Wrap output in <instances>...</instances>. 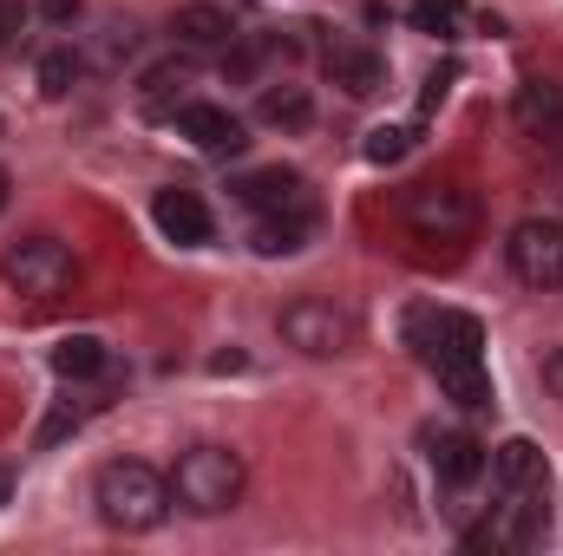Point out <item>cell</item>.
I'll return each mask as SVG.
<instances>
[{"mask_svg": "<svg viewBox=\"0 0 563 556\" xmlns=\"http://www.w3.org/2000/svg\"><path fill=\"white\" fill-rule=\"evenodd\" d=\"M367 157H374V164H400V157H407V132H400V125L367 132Z\"/></svg>", "mask_w": 563, "mask_h": 556, "instance_id": "7402d4cb", "label": "cell"}, {"mask_svg": "<svg viewBox=\"0 0 563 556\" xmlns=\"http://www.w3.org/2000/svg\"><path fill=\"white\" fill-rule=\"evenodd\" d=\"M282 341L295 354H308V360H334V354H347L361 341V314L347 301H334V294H295L282 308Z\"/></svg>", "mask_w": 563, "mask_h": 556, "instance_id": "277c9868", "label": "cell"}, {"mask_svg": "<svg viewBox=\"0 0 563 556\" xmlns=\"http://www.w3.org/2000/svg\"><path fill=\"white\" fill-rule=\"evenodd\" d=\"M243 491H250V465H243L236 445H190V452L177 458V471H170V498H177L184 511H197V518L236 511Z\"/></svg>", "mask_w": 563, "mask_h": 556, "instance_id": "3957f363", "label": "cell"}, {"mask_svg": "<svg viewBox=\"0 0 563 556\" xmlns=\"http://www.w3.org/2000/svg\"><path fill=\"white\" fill-rule=\"evenodd\" d=\"M151 216H157V230H164L177 249L210 243V210H203V197H197V190H184V184H164V190L151 197Z\"/></svg>", "mask_w": 563, "mask_h": 556, "instance_id": "8fae6325", "label": "cell"}, {"mask_svg": "<svg viewBox=\"0 0 563 556\" xmlns=\"http://www.w3.org/2000/svg\"><path fill=\"white\" fill-rule=\"evenodd\" d=\"M53 374H59V380H92V374H106V341H99V334H66V341L53 347Z\"/></svg>", "mask_w": 563, "mask_h": 556, "instance_id": "d6986e66", "label": "cell"}, {"mask_svg": "<svg viewBox=\"0 0 563 556\" xmlns=\"http://www.w3.org/2000/svg\"><path fill=\"white\" fill-rule=\"evenodd\" d=\"M79 419H86V407H73V400H59V413H53L46 425H40V445H59L66 432H79Z\"/></svg>", "mask_w": 563, "mask_h": 556, "instance_id": "603a6c76", "label": "cell"}, {"mask_svg": "<svg viewBox=\"0 0 563 556\" xmlns=\"http://www.w3.org/2000/svg\"><path fill=\"white\" fill-rule=\"evenodd\" d=\"M92 504H99V518L112 524V531H125V537H139V531H157L164 518H170V478H157L144 458H112V465H99V478H92Z\"/></svg>", "mask_w": 563, "mask_h": 556, "instance_id": "7a4b0ae2", "label": "cell"}, {"mask_svg": "<svg viewBox=\"0 0 563 556\" xmlns=\"http://www.w3.org/2000/svg\"><path fill=\"white\" fill-rule=\"evenodd\" d=\"M170 33L184 40V46H197V53H230L236 46V20L223 13V7H210V0H190V7H177L170 13Z\"/></svg>", "mask_w": 563, "mask_h": 556, "instance_id": "5bb4252c", "label": "cell"}, {"mask_svg": "<svg viewBox=\"0 0 563 556\" xmlns=\"http://www.w3.org/2000/svg\"><path fill=\"white\" fill-rule=\"evenodd\" d=\"M426 452H432L439 485H472L485 471V445L472 432H426Z\"/></svg>", "mask_w": 563, "mask_h": 556, "instance_id": "9a60e30c", "label": "cell"}, {"mask_svg": "<svg viewBox=\"0 0 563 556\" xmlns=\"http://www.w3.org/2000/svg\"><path fill=\"white\" fill-rule=\"evenodd\" d=\"M20 26H26V0H0V53L20 40Z\"/></svg>", "mask_w": 563, "mask_h": 556, "instance_id": "cb8c5ba5", "label": "cell"}, {"mask_svg": "<svg viewBox=\"0 0 563 556\" xmlns=\"http://www.w3.org/2000/svg\"><path fill=\"white\" fill-rule=\"evenodd\" d=\"M236 197H243L250 210H288V203H301V177L282 170V164H269V170H250V177L236 184Z\"/></svg>", "mask_w": 563, "mask_h": 556, "instance_id": "ac0fdd59", "label": "cell"}, {"mask_svg": "<svg viewBox=\"0 0 563 556\" xmlns=\"http://www.w3.org/2000/svg\"><path fill=\"white\" fill-rule=\"evenodd\" d=\"M505 256H511V276L525 281V288L558 294L563 288V223L558 216H525V223L511 230Z\"/></svg>", "mask_w": 563, "mask_h": 556, "instance_id": "52a82bcc", "label": "cell"}, {"mask_svg": "<svg viewBox=\"0 0 563 556\" xmlns=\"http://www.w3.org/2000/svg\"><path fill=\"white\" fill-rule=\"evenodd\" d=\"M400 216L420 243H465L478 230V197L465 184H413Z\"/></svg>", "mask_w": 563, "mask_h": 556, "instance_id": "5b68a950", "label": "cell"}, {"mask_svg": "<svg viewBox=\"0 0 563 556\" xmlns=\"http://www.w3.org/2000/svg\"><path fill=\"white\" fill-rule=\"evenodd\" d=\"M407 341L420 347V360L439 374L445 400H459L465 413L492 407V380H485V327L459 308H413L407 314Z\"/></svg>", "mask_w": 563, "mask_h": 556, "instance_id": "6da1fadb", "label": "cell"}, {"mask_svg": "<svg viewBox=\"0 0 563 556\" xmlns=\"http://www.w3.org/2000/svg\"><path fill=\"white\" fill-rule=\"evenodd\" d=\"M73 79H79V59H73L66 46H53V53L40 59V92H46V99H66Z\"/></svg>", "mask_w": 563, "mask_h": 556, "instance_id": "ffe728a7", "label": "cell"}, {"mask_svg": "<svg viewBox=\"0 0 563 556\" xmlns=\"http://www.w3.org/2000/svg\"><path fill=\"white\" fill-rule=\"evenodd\" d=\"M0 276L13 281L20 294H33V301H53V294H66L73 288V249L59 243V236H20L13 249H7V263H0Z\"/></svg>", "mask_w": 563, "mask_h": 556, "instance_id": "8992f818", "label": "cell"}, {"mask_svg": "<svg viewBox=\"0 0 563 556\" xmlns=\"http://www.w3.org/2000/svg\"><path fill=\"white\" fill-rule=\"evenodd\" d=\"M459 20H465V0H413L420 33H459Z\"/></svg>", "mask_w": 563, "mask_h": 556, "instance_id": "44dd1931", "label": "cell"}, {"mask_svg": "<svg viewBox=\"0 0 563 556\" xmlns=\"http://www.w3.org/2000/svg\"><path fill=\"white\" fill-rule=\"evenodd\" d=\"M73 13H79V0H46V20H59V26H66Z\"/></svg>", "mask_w": 563, "mask_h": 556, "instance_id": "484cf974", "label": "cell"}, {"mask_svg": "<svg viewBox=\"0 0 563 556\" xmlns=\"http://www.w3.org/2000/svg\"><path fill=\"white\" fill-rule=\"evenodd\" d=\"M256 256H295L301 243H308V203H288V210H263V223H256Z\"/></svg>", "mask_w": 563, "mask_h": 556, "instance_id": "2e32d148", "label": "cell"}, {"mask_svg": "<svg viewBox=\"0 0 563 556\" xmlns=\"http://www.w3.org/2000/svg\"><path fill=\"white\" fill-rule=\"evenodd\" d=\"M485 471H492V491H498V498L551 491V465H544V452H538L531 438H505V445L485 458Z\"/></svg>", "mask_w": 563, "mask_h": 556, "instance_id": "ba28073f", "label": "cell"}, {"mask_svg": "<svg viewBox=\"0 0 563 556\" xmlns=\"http://www.w3.org/2000/svg\"><path fill=\"white\" fill-rule=\"evenodd\" d=\"M7 491H13V485H7V471H0V504H7Z\"/></svg>", "mask_w": 563, "mask_h": 556, "instance_id": "4316f807", "label": "cell"}, {"mask_svg": "<svg viewBox=\"0 0 563 556\" xmlns=\"http://www.w3.org/2000/svg\"><path fill=\"white\" fill-rule=\"evenodd\" d=\"M0 210H7V177H0Z\"/></svg>", "mask_w": 563, "mask_h": 556, "instance_id": "83f0119b", "label": "cell"}, {"mask_svg": "<svg viewBox=\"0 0 563 556\" xmlns=\"http://www.w3.org/2000/svg\"><path fill=\"white\" fill-rule=\"evenodd\" d=\"M445 92H452V66H439V73L426 79V92H420V112H432V105H439Z\"/></svg>", "mask_w": 563, "mask_h": 556, "instance_id": "d4e9b609", "label": "cell"}, {"mask_svg": "<svg viewBox=\"0 0 563 556\" xmlns=\"http://www.w3.org/2000/svg\"><path fill=\"white\" fill-rule=\"evenodd\" d=\"M190 86H197V66L177 53V59H157V66H144L139 79V112L144 119H177L184 105H190Z\"/></svg>", "mask_w": 563, "mask_h": 556, "instance_id": "30bf717a", "label": "cell"}, {"mask_svg": "<svg viewBox=\"0 0 563 556\" xmlns=\"http://www.w3.org/2000/svg\"><path fill=\"white\" fill-rule=\"evenodd\" d=\"M511 119L525 138H558L563 132V86L558 79H525L511 92Z\"/></svg>", "mask_w": 563, "mask_h": 556, "instance_id": "4fadbf2b", "label": "cell"}, {"mask_svg": "<svg viewBox=\"0 0 563 556\" xmlns=\"http://www.w3.org/2000/svg\"><path fill=\"white\" fill-rule=\"evenodd\" d=\"M177 132L197 144V151H210V157H236V151L250 144V125H243L236 112H223V105H203V99H190V105L177 112Z\"/></svg>", "mask_w": 563, "mask_h": 556, "instance_id": "9c48e42d", "label": "cell"}, {"mask_svg": "<svg viewBox=\"0 0 563 556\" xmlns=\"http://www.w3.org/2000/svg\"><path fill=\"white\" fill-rule=\"evenodd\" d=\"M256 119H263L269 132H308V119H314V99H308L301 86H263V99H256Z\"/></svg>", "mask_w": 563, "mask_h": 556, "instance_id": "e0dca14e", "label": "cell"}, {"mask_svg": "<svg viewBox=\"0 0 563 556\" xmlns=\"http://www.w3.org/2000/svg\"><path fill=\"white\" fill-rule=\"evenodd\" d=\"M328 79L347 92V99H374L387 86V59L374 46H354V40H334L328 46Z\"/></svg>", "mask_w": 563, "mask_h": 556, "instance_id": "7c38bea8", "label": "cell"}]
</instances>
